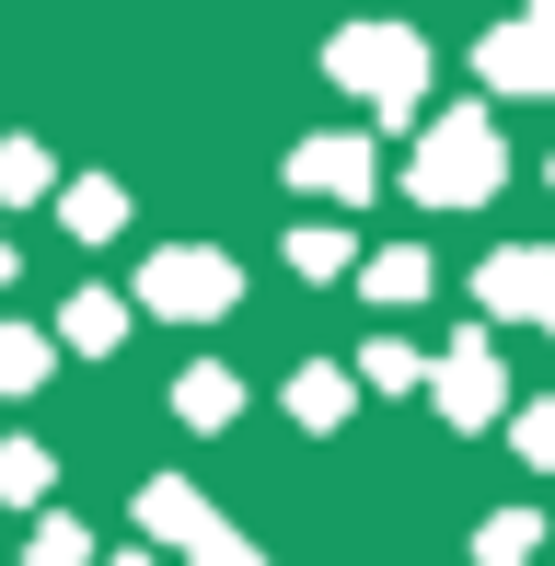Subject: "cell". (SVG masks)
Segmentation results:
<instances>
[{
  "instance_id": "1",
  "label": "cell",
  "mask_w": 555,
  "mask_h": 566,
  "mask_svg": "<svg viewBox=\"0 0 555 566\" xmlns=\"http://www.w3.org/2000/svg\"><path fill=\"white\" fill-rule=\"evenodd\" d=\"M498 186H510V139H498L486 105L417 127V163H406V197H417V209H486Z\"/></svg>"
},
{
  "instance_id": "2",
  "label": "cell",
  "mask_w": 555,
  "mask_h": 566,
  "mask_svg": "<svg viewBox=\"0 0 555 566\" xmlns=\"http://www.w3.org/2000/svg\"><path fill=\"white\" fill-rule=\"evenodd\" d=\"M324 82L359 93L383 127H406L428 105V35L417 23H336V35H324Z\"/></svg>"
},
{
  "instance_id": "3",
  "label": "cell",
  "mask_w": 555,
  "mask_h": 566,
  "mask_svg": "<svg viewBox=\"0 0 555 566\" xmlns=\"http://www.w3.org/2000/svg\"><path fill=\"white\" fill-rule=\"evenodd\" d=\"M243 301V266L220 243H163L139 266V313H163V324H220Z\"/></svg>"
},
{
  "instance_id": "4",
  "label": "cell",
  "mask_w": 555,
  "mask_h": 566,
  "mask_svg": "<svg viewBox=\"0 0 555 566\" xmlns=\"http://www.w3.org/2000/svg\"><path fill=\"white\" fill-rule=\"evenodd\" d=\"M417 394L440 405L451 428H498V417H510V370H498V347H486V336H451V358H428Z\"/></svg>"
},
{
  "instance_id": "5",
  "label": "cell",
  "mask_w": 555,
  "mask_h": 566,
  "mask_svg": "<svg viewBox=\"0 0 555 566\" xmlns=\"http://www.w3.org/2000/svg\"><path fill=\"white\" fill-rule=\"evenodd\" d=\"M290 186H301V197H324V209H359V197L383 186V150H370L359 127H324V139H301V150H290Z\"/></svg>"
},
{
  "instance_id": "6",
  "label": "cell",
  "mask_w": 555,
  "mask_h": 566,
  "mask_svg": "<svg viewBox=\"0 0 555 566\" xmlns=\"http://www.w3.org/2000/svg\"><path fill=\"white\" fill-rule=\"evenodd\" d=\"M544 301H555V243H498L486 266H474V313L544 324Z\"/></svg>"
},
{
  "instance_id": "7",
  "label": "cell",
  "mask_w": 555,
  "mask_h": 566,
  "mask_svg": "<svg viewBox=\"0 0 555 566\" xmlns=\"http://www.w3.org/2000/svg\"><path fill=\"white\" fill-rule=\"evenodd\" d=\"M174 417H186V428H232V417H243V370H220V358H197V370L174 381Z\"/></svg>"
},
{
  "instance_id": "8",
  "label": "cell",
  "mask_w": 555,
  "mask_h": 566,
  "mask_svg": "<svg viewBox=\"0 0 555 566\" xmlns=\"http://www.w3.org/2000/svg\"><path fill=\"white\" fill-rule=\"evenodd\" d=\"M359 290L383 301V313H406V301H428V290H440V266H428L417 243H383V254H370V266H359Z\"/></svg>"
},
{
  "instance_id": "9",
  "label": "cell",
  "mask_w": 555,
  "mask_h": 566,
  "mask_svg": "<svg viewBox=\"0 0 555 566\" xmlns=\"http://www.w3.org/2000/svg\"><path fill=\"white\" fill-rule=\"evenodd\" d=\"M347 405H359V370H324V358H313V370H290V417L313 428V440H324V428H347Z\"/></svg>"
},
{
  "instance_id": "10",
  "label": "cell",
  "mask_w": 555,
  "mask_h": 566,
  "mask_svg": "<svg viewBox=\"0 0 555 566\" xmlns=\"http://www.w3.org/2000/svg\"><path fill=\"white\" fill-rule=\"evenodd\" d=\"M197 521H209V497H197L186 474H150V485H139V532H150V544H186Z\"/></svg>"
},
{
  "instance_id": "11",
  "label": "cell",
  "mask_w": 555,
  "mask_h": 566,
  "mask_svg": "<svg viewBox=\"0 0 555 566\" xmlns=\"http://www.w3.org/2000/svg\"><path fill=\"white\" fill-rule=\"evenodd\" d=\"M59 347H82V358L128 347V301H116V290H82V301H70V313H59Z\"/></svg>"
},
{
  "instance_id": "12",
  "label": "cell",
  "mask_w": 555,
  "mask_h": 566,
  "mask_svg": "<svg viewBox=\"0 0 555 566\" xmlns=\"http://www.w3.org/2000/svg\"><path fill=\"white\" fill-rule=\"evenodd\" d=\"M59 220L82 231V243H116V231H128V186H105V174H82V186H59Z\"/></svg>"
},
{
  "instance_id": "13",
  "label": "cell",
  "mask_w": 555,
  "mask_h": 566,
  "mask_svg": "<svg viewBox=\"0 0 555 566\" xmlns=\"http://www.w3.org/2000/svg\"><path fill=\"white\" fill-rule=\"evenodd\" d=\"M533 544H544V509H498L474 532V566H533Z\"/></svg>"
},
{
  "instance_id": "14",
  "label": "cell",
  "mask_w": 555,
  "mask_h": 566,
  "mask_svg": "<svg viewBox=\"0 0 555 566\" xmlns=\"http://www.w3.org/2000/svg\"><path fill=\"white\" fill-rule=\"evenodd\" d=\"M46 485H59V462L35 440H0V509H46Z\"/></svg>"
},
{
  "instance_id": "15",
  "label": "cell",
  "mask_w": 555,
  "mask_h": 566,
  "mask_svg": "<svg viewBox=\"0 0 555 566\" xmlns=\"http://www.w3.org/2000/svg\"><path fill=\"white\" fill-rule=\"evenodd\" d=\"M359 381H370V394H417V381H428V358H417L406 336H370V347H359Z\"/></svg>"
},
{
  "instance_id": "16",
  "label": "cell",
  "mask_w": 555,
  "mask_h": 566,
  "mask_svg": "<svg viewBox=\"0 0 555 566\" xmlns=\"http://www.w3.org/2000/svg\"><path fill=\"white\" fill-rule=\"evenodd\" d=\"M46 358H59V347H46L35 324H0V394H35V381H46Z\"/></svg>"
},
{
  "instance_id": "17",
  "label": "cell",
  "mask_w": 555,
  "mask_h": 566,
  "mask_svg": "<svg viewBox=\"0 0 555 566\" xmlns=\"http://www.w3.org/2000/svg\"><path fill=\"white\" fill-rule=\"evenodd\" d=\"M290 266H301V277H347V266H359V243H347L336 220H313V231H290Z\"/></svg>"
},
{
  "instance_id": "18",
  "label": "cell",
  "mask_w": 555,
  "mask_h": 566,
  "mask_svg": "<svg viewBox=\"0 0 555 566\" xmlns=\"http://www.w3.org/2000/svg\"><path fill=\"white\" fill-rule=\"evenodd\" d=\"M23 566H93V532L70 521V509H46V521H35V544H23Z\"/></svg>"
},
{
  "instance_id": "19",
  "label": "cell",
  "mask_w": 555,
  "mask_h": 566,
  "mask_svg": "<svg viewBox=\"0 0 555 566\" xmlns=\"http://www.w3.org/2000/svg\"><path fill=\"white\" fill-rule=\"evenodd\" d=\"M186 566H278V555H255V544H243V532H232V521L209 509V521L186 532Z\"/></svg>"
},
{
  "instance_id": "20",
  "label": "cell",
  "mask_w": 555,
  "mask_h": 566,
  "mask_svg": "<svg viewBox=\"0 0 555 566\" xmlns=\"http://www.w3.org/2000/svg\"><path fill=\"white\" fill-rule=\"evenodd\" d=\"M59 174H46V150L35 139H0V209H23V197H46Z\"/></svg>"
},
{
  "instance_id": "21",
  "label": "cell",
  "mask_w": 555,
  "mask_h": 566,
  "mask_svg": "<svg viewBox=\"0 0 555 566\" xmlns=\"http://www.w3.org/2000/svg\"><path fill=\"white\" fill-rule=\"evenodd\" d=\"M510 451H521V462H544V474H555V405H510Z\"/></svg>"
},
{
  "instance_id": "22",
  "label": "cell",
  "mask_w": 555,
  "mask_h": 566,
  "mask_svg": "<svg viewBox=\"0 0 555 566\" xmlns=\"http://www.w3.org/2000/svg\"><path fill=\"white\" fill-rule=\"evenodd\" d=\"M521 12H533V23H544V46H555V0H521Z\"/></svg>"
},
{
  "instance_id": "23",
  "label": "cell",
  "mask_w": 555,
  "mask_h": 566,
  "mask_svg": "<svg viewBox=\"0 0 555 566\" xmlns=\"http://www.w3.org/2000/svg\"><path fill=\"white\" fill-rule=\"evenodd\" d=\"M0 290H12V231H0Z\"/></svg>"
},
{
  "instance_id": "24",
  "label": "cell",
  "mask_w": 555,
  "mask_h": 566,
  "mask_svg": "<svg viewBox=\"0 0 555 566\" xmlns=\"http://www.w3.org/2000/svg\"><path fill=\"white\" fill-rule=\"evenodd\" d=\"M105 566H163V555H105Z\"/></svg>"
},
{
  "instance_id": "25",
  "label": "cell",
  "mask_w": 555,
  "mask_h": 566,
  "mask_svg": "<svg viewBox=\"0 0 555 566\" xmlns=\"http://www.w3.org/2000/svg\"><path fill=\"white\" fill-rule=\"evenodd\" d=\"M544 336H555V301H544Z\"/></svg>"
}]
</instances>
